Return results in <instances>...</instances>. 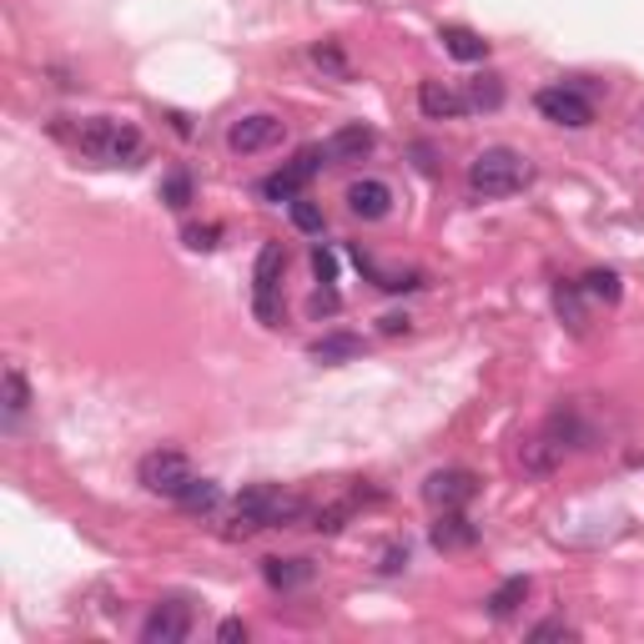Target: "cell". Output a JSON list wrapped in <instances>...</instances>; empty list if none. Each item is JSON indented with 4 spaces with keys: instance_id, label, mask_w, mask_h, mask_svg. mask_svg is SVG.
<instances>
[{
    "instance_id": "obj_1",
    "label": "cell",
    "mask_w": 644,
    "mask_h": 644,
    "mask_svg": "<svg viewBox=\"0 0 644 644\" xmlns=\"http://www.w3.org/2000/svg\"><path fill=\"white\" fill-rule=\"evenodd\" d=\"M303 518H313V504H307L303 494H287V488H277V484H252L237 498L227 539H252L257 528H297Z\"/></svg>"
},
{
    "instance_id": "obj_2",
    "label": "cell",
    "mask_w": 644,
    "mask_h": 644,
    "mask_svg": "<svg viewBox=\"0 0 644 644\" xmlns=\"http://www.w3.org/2000/svg\"><path fill=\"white\" fill-rule=\"evenodd\" d=\"M56 137L71 141L81 157L91 161H106V167H121V161H131L141 151V131L131 127V121H111V117H91V121H76V127H66V121H56Z\"/></svg>"
},
{
    "instance_id": "obj_3",
    "label": "cell",
    "mask_w": 644,
    "mask_h": 644,
    "mask_svg": "<svg viewBox=\"0 0 644 644\" xmlns=\"http://www.w3.org/2000/svg\"><path fill=\"white\" fill-rule=\"evenodd\" d=\"M534 181V167H528L524 151L514 147H484L474 161H468V191L478 201H498V197H514Z\"/></svg>"
},
{
    "instance_id": "obj_4",
    "label": "cell",
    "mask_w": 644,
    "mask_h": 644,
    "mask_svg": "<svg viewBox=\"0 0 644 644\" xmlns=\"http://www.w3.org/2000/svg\"><path fill=\"white\" fill-rule=\"evenodd\" d=\"M283 273H287L283 242H267L252 267V313L267 328H277V317H283Z\"/></svg>"
},
{
    "instance_id": "obj_5",
    "label": "cell",
    "mask_w": 644,
    "mask_h": 644,
    "mask_svg": "<svg viewBox=\"0 0 644 644\" xmlns=\"http://www.w3.org/2000/svg\"><path fill=\"white\" fill-rule=\"evenodd\" d=\"M137 474H141V484H147V494H161L177 504V498L187 494V484L197 478V468H191V458L181 454V448H151Z\"/></svg>"
},
{
    "instance_id": "obj_6",
    "label": "cell",
    "mask_w": 644,
    "mask_h": 644,
    "mask_svg": "<svg viewBox=\"0 0 644 644\" xmlns=\"http://www.w3.org/2000/svg\"><path fill=\"white\" fill-rule=\"evenodd\" d=\"M534 106H539V117H549L554 127H569V131L594 127V101L579 86H544V91L534 96Z\"/></svg>"
},
{
    "instance_id": "obj_7",
    "label": "cell",
    "mask_w": 644,
    "mask_h": 644,
    "mask_svg": "<svg viewBox=\"0 0 644 644\" xmlns=\"http://www.w3.org/2000/svg\"><path fill=\"white\" fill-rule=\"evenodd\" d=\"M478 494V474H468V468H438V474L423 478V498H428V508L434 514H448V508H468Z\"/></svg>"
},
{
    "instance_id": "obj_8",
    "label": "cell",
    "mask_w": 644,
    "mask_h": 644,
    "mask_svg": "<svg viewBox=\"0 0 644 644\" xmlns=\"http://www.w3.org/2000/svg\"><path fill=\"white\" fill-rule=\"evenodd\" d=\"M323 161H328V151H323V147H303V151L293 157V167H283L277 177L262 181V197H267V201H297Z\"/></svg>"
},
{
    "instance_id": "obj_9",
    "label": "cell",
    "mask_w": 644,
    "mask_h": 644,
    "mask_svg": "<svg viewBox=\"0 0 644 644\" xmlns=\"http://www.w3.org/2000/svg\"><path fill=\"white\" fill-rule=\"evenodd\" d=\"M287 137V127L277 117H267V111H252V117L232 121V131H227V147L237 151V157H252V151H267L277 147V141Z\"/></svg>"
},
{
    "instance_id": "obj_10",
    "label": "cell",
    "mask_w": 644,
    "mask_h": 644,
    "mask_svg": "<svg viewBox=\"0 0 644 644\" xmlns=\"http://www.w3.org/2000/svg\"><path fill=\"white\" fill-rule=\"evenodd\" d=\"M187 634H191V610L181 600L157 604V610L147 614V624H141V640L147 644H181Z\"/></svg>"
},
{
    "instance_id": "obj_11",
    "label": "cell",
    "mask_w": 644,
    "mask_h": 644,
    "mask_svg": "<svg viewBox=\"0 0 644 644\" xmlns=\"http://www.w3.org/2000/svg\"><path fill=\"white\" fill-rule=\"evenodd\" d=\"M373 147H378V131L363 127V121H353V127H338L328 141H323V151H328L333 167H348V161L373 157Z\"/></svg>"
},
{
    "instance_id": "obj_12",
    "label": "cell",
    "mask_w": 644,
    "mask_h": 644,
    "mask_svg": "<svg viewBox=\"0 0 644 644\" xmlns=\"http://www.w3.org/2000/svg\"><path fill=\"white\" fill-rule=\"evenodd\" d=\"M348 207H353V217H363V222H383V217L393 211V187H388V181H378V177L353 181Z\"/></svg>"
},
{
    "instance_id": "obj_13",
    "label": "cell",
    "mask_w": 644,
    "mask_h": 644,
    "mask_svg": "<svg viewBox=\"0 0 644 644\" xmlns=\"http://www.w3.org/2000/svg\"><path fill=\"white\" fill-rule=\"evenodd\" d=\"M428 539H434V549H444V554L474 549V544H478V524H468L464 508H448V514H438V518H434V528H428Z\"/></svg>"
},
{
    "instance_id": "obj_14",
    "label": "cell",
    "mask_w": 644,
    "mask_h": 644,
    "mask_svg": "<svg viewBox=\"0 0 644 644\" xmlns=\"http://www.w3.org/2000/svg\"><path fill=\"white\" fill-rule=\"evenodd\" d=\"M418 106H423V117H428V121H454V117H464V111H468V96H458L454 86H444V81H423L418 86Z\"/></svg>"
},
{
    "instance_id": "obj_15",
    "label": "cell",
    "mask_w": 644,
    "mask_h": 644,
    "mask_svg": "<svg viewBox=\"0 0 644 644\" xmlns=\"http://www.w3.org/2000/svg\"><path fill=\"white\" fill-rule=\"evenodd\" d=\"M358 353H363L358 333H328V338H317L313 348H307V358H313V363H328V368H333V363H348V358H358Z\"/></svg>"
},
{
    "instance_id": "obj_16",
    "label": "cell",
    "mask_w": 644,
    "mask_h": 644,
    "mask_svg": "<svg viewBox=\"0 0 644 644\" xmlns=\"http://www.w3.org/2000/svg\"><path fill=\"white\" fill-rule=\"evenodd\" d=\"M0 403H6V423H21L26 408H31V383H26L21 368H6V378H0Z\"/></svg>"
},
{
    "instance_id": "obj_17",
    "label": "cell",
    "mask_w": 644,
    "mask_h": 644,
    "mask_svg": "<svg viewBox=\"0 0 644 644\" xmlns=\"http://www.w3.org/2000/svg\"><path fill=\"white\" fill-rule=\"evenodd\" d=\"M544 434H549L554 438V444H559V448H589V428H584V423H579V413H574L569 408V403H564V408L559 413H554V418H549V428H544Z\"/></svg>"
},
{
    "instance_id": "obj_18",
    "label": "cell",
    "mask_w": 644,
    "mask_h": 644,
    "mask_svg": "<svg viewBox=\"0 0 644 644\" xmlns=\"http://www.w3.org/2000/svg\"><path fill=\"white\" fill-rule=\"evenodd\" d=\"M262 579L273 584V589H303L307 579H313V564L307 559H262Z\"/></svg>"
},
{
    "instance_id": "obj_19",
    "label": "cell",
    "mask_w": 644,
    "mask_h": 644,
    "mask_svg": "<svg viewBox=\"0 0 644 644\" xmlns=\"http://www.w3.org/2000/svg\"><path fill=\"white\" fill-rule=\"evenodd\" d=\"M559 458H564V448L554 444L549 434H539V438H528L524 448H518V464L528 468V474H554L559 468Z\"/></svg>"
},
{
    "instance_id": "obj_20",
    "label": "cell",
    "mask_w": 644,
    "mask_h": 644,
    "mask_svg": "<svg viewBox=\"0 0 644 644\" xmlns=\"http://www.w3.org/2000/svg\"><path fill=\"white\" fill-rule=\"evenodd\" d=\"M444 46H448V56H458V61H484L488 56V41L478 31H468V26H444Z\"/></svg>"
},
{
    "instance_id": "obj_21",
    "label": "cell",
    "mask_w": 644,
    "mask_h": 644,
    "mask_svg": "<svg viewBox=\"0 0 644 644\" xmlns=\"http://www.w3.org/2000/svg\"><path fill=\"white\" fill-rule=\"evenodd\" d=\"M524 600H528V579H524V574H514V579H504L494 594H488V614H494V620H508Z\"/></svg>"
},
{
    "instance_id": "obj_22",
    "label": "cell",
    "mask_w": 644,
    "mask_h": 644,
    "mask_svg": "<svg viewBox=\"0 0 644 644\" xmlns=\"http://www.w3.org/2000/svg\"><path fill=\"white\" fill-rule=\"evenodd\" d=\"M313 66L323 76H333V81H353V66H348V56H343L338 41H317L313 46Z\"/></svg>"
},
{
    "instance_id": "obj_23",
    "label": "cell",
    "mask_w": 644,
    "mask_h": 644,
    "mask_svg": "<svg viewBox=\"0 0 644 644\" xmlns=\"http://www.w3.org/2000/svg\"><path fill=\"white\" fill-rule=\"evenodd\" d=\"M177 504L187 508V514H211V508L222 504V488L211 484V478H191V484H187V494H181Z\"/></svg>"
},
{
    "instance_id": "obj_24",
    "label": "cell",
    "mask_w": 644,
    "mask_h": 644,
    "mask_svg": "<svg viewBox=\"0 0 644 644\" xmlns=\"http://www.w3.org/2000/svg\"><path fill=\"white\" fill-rule=\"evenodd\" d=\"M579 283H559L554 287V307H559V317L569 323V333H584V307H579Z\"/></svg>"
},
{
    "instance_id": "obj_25",
    "label": "cell",
    "mask_w": 644,
    "mask_h": 644,
    "mask_svg": "<svg viewBox=\"0 0 644 644\" xmlns=\"http://www.w3.org/2000/svg\"><path fill=\"white\" fill-rule=\"evenodd\" d=\"M464 96H468V106H474V111H494V106L504 101V81H498V76H478Z\"/></svg>"
},
{
    "instance_id": "obj_26",
    "label": "cell",
    "mask_w": 644,
    "mask_h": 644,
    "mask_svg": "<svg viewBox=\"0 0 644 644\" xmlns=\"http://www.w3.org/2000/svg\"><path fill=\"white\" fill-rule=\"evenodd\" d=\"M584 293H589V297H604V303H620V293H624V287H620V273H610V267H594V273H584Z\"/></svg>"
},
{
    "instance_id": "obj_27",
    "label": "cell",
    "mask_w": 644,
    "mask_h": 644,
    "mask_svg": "<svg viewBox=\"0 0 644 644\" xmlns=\"http://www.w3.org/2000/svg\"><path fill=\"white\" fill-rule=\"evenodd\" d=\"M353 518V498H343V504H323V508H313V528L317 534H338L343 524Z\"/></svg>"
},
{
    "instance_id": "obj_28",
    "label": "cell",
    "mask_w": 644,
    "mask_h": 644,
    "mask_svg": "<svg viewBox=\"0 0 644 644\" xmlns=\"http://www.w3.org/2000/svg\"><path fill=\"white\" fill-rule=\"evenodd\" d=\"M161 197H167V207H187V201H191V177H187V171H171V177L161 181Z\"/></svg>"
},
{
    "instance_id": "obj_29",
    "label": "cell",
    "mask_w": 644,
    "mask_h": 644,
    "mask_svg": "<svg viewBox=\"0 0 644 644\" xmlns=\"http://www.w3.org/2000/svg\"><path fill=\"white\" fill-rule=\"evenodd\" d=\"M293 227H297V232H323V211H317L313 201L297 197L293 201Z\"/></svg>"
},
{
    "instance_id": "obj_30",
    "label": "cell",
    "mask_w": 644,
    "mask_h": 644,
    "mask_svg": "<svg viewBox=\"0 0 644 644\" xmlns=\"http://www.w3.org/2000/svg\"><path fill=\"white\" fill-rule=\"evenodd\" d=\"M313 273H317V283H323V287H333V283H338V257H333L328 247H317V252H313Z\"/></svg>"
},
{
    "instance_id": "obj_31",
    "label": "cell",
    "mask_w": 644,
    "mask_h": 644,
    "mask_svg": "<svg viewBox=\"0 0 644 644\" xmlns=\"http://www.w3.org/2000/svg\"><path fill=\"white\" fill-rule=\"evenodd\" d=\"M187 247L191 252H207V247H217V237H222V227H187Z\"/></svg>"
},
{
    "instance_id": "obj_32",
    "label": "cell",
    "mask_w": 644,
    "mask_h": 644,
    "mask_svg": "<svg viewBox=\"0 0 644 644\" xmlns=\"http://www.w3.org/2000/svg\"><path fill=\"white\" fill-rule=\"evenodd\" d=\"M528 640H574V630L564 620H544V624H534V630H528Z\"/></svg>"
},
{
    "instance_id": "obj_33",
    "label": "cell",
    "mask_w": 644,
    "mask_h": 644,
    "mask_svg": "<svg viewBox=\"0 0 644 644\" xmlns=\"http://www.w3.org/2000/svg\"><path fill=\"white\" fill-rule=\"evenodd\" d=\"M307 313H313V317H333V313H338V293H333V287H323V293L313 297V307H307Z\"/></svg>"
},
{
    "instance_id": "obj_34",
    "label": "cell",
    "mask_w": 644,
    "mask_h": 644,
    "mask_svg": "<svg viewBox=\"0 0 644 644\" xmlns=\"http://www.w3.org/2000/svg\"><path fill=\"white\" fill-rule=\"evenodd\" d=\"M408 328H413L408 313H388V317H383V333H388V338H398V333H408Z\"/></svg>"
},
{
    "instance_id": "obj_35",
    "label": "cell",
    "mask_w": 644,
    "mask_h": 644,
    "mask_svg": "<svg viewBox=\"0 0 644 644\" xmlns=\"http://www.w3.org/2000/svg\"><path fill=\"white\" fill-rule=\"evenodd\" d=\"M403 564H408V549H398V544H393V549L383 554V564H378V569H383V574H398Z\"/></svg>"
},
{
    "instance_id": "obj_36",
    "label": "cell",
    "mask_w": 644,
    "mask_h": 644,
    "mask_svg": "<svg viewBox=\"0 0 644 644\" xmlns=\"http://www.w3.org/2000/svg\"><path fill=\"white\" fill-rule=\"evenodd\" d=\"M217 640H227V644L247 640V624H242V620H222V630H217Z\"/></svg>"
}]
</instances>
